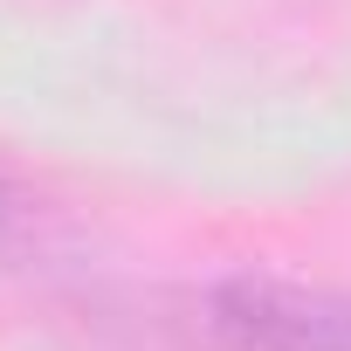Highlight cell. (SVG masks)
Listing matches in <instances>:
<instances>
[{"label": "cell", "mask_w": 351, "mask_h": 351, "mask_svg": "<svg viewBox=\"0 0 351 351\" xmlns=\"http://www.w3.org/2000/svg\"><path fill=\"white\" fill-rule=\"evenodd\" d=\"M221 330L241 351H351V289L241 276L214 296Z\"/></svg>", "instance_id": "6da1fadb"}]
</instances>
